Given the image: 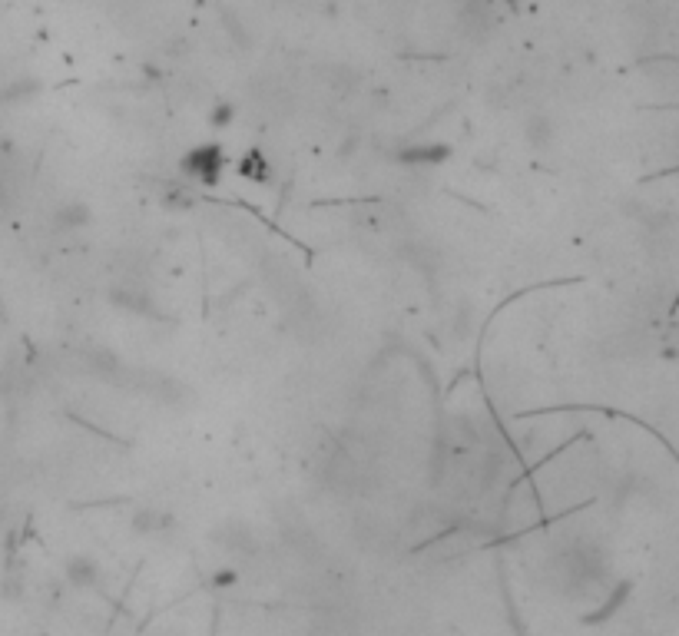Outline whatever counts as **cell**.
<instances>
[{
  "instance_id": "6da1fadb",
  "label": "cell",
  "mask_w": 679,
  "mask_h": 636,
  "mask_svg": "<svg viewBox=\"0 0 679 636\" xmlns=\"http://www.w3.org/2000/svg\"><path fill=\"white\" fill-rule=\"evenodd\" d=\"M226 166H229V159H226V150H222L219 143H199L183 159H179L183 176L196 186H219Z\"/></svg>"
},
{
  "instance_id": "7a4b0ae2",
  "label": "cell",
  "mask_w": 679,
  "mask_h": 636,
  "mask_svg": "<svg viewBox=\"0 0 679 636\" xmlns=\"http://www.w3.org/2000/svg\"><path fill=\"white\" fill-rule=\"evenodd\" d=\"M87 226H93V206L83 199H67L53 209V229L57 232H80Z\"/></svg>"
},
{
  "instance_id": "3957f363",
  "label": "cell",
  "mask_w": 679,
  "mask_h": 636,
  "mask_svg": "<svg viewBox=\"0 0 679 636\" xmlns=\"http://www.w3.org/2000/svg\"><path fill=\"white\" fill-rule=\"evenodd\" d=\"M110 302L116 305V309H123V312H130V315H153V295L140 289V285H130V282H123V285H113V292H110Z\"/></svg>"
},
{
  "instance_id": "277c9868",
  "label": "cell",
  "mask_w": 679,
  "mask_h": 636,
  "mask_svg": "<svg viewBox=\"0 0 679 636\" xmlns=\"http://www.w3.org/2000/svg\"><path fill=\"white\" fill-rule=\"evenodd\" d=\"M448 156H451V146H444V143H418V146H408V150H401L398 153V163H408V166H438Z\"/></svg>"
},
{
  "instance_id": "5b68a950",
  "label": "cell",
  "mask_w": 679,
  "mask_h": 636,
  "mask_svg": "<svg viewBox=\"0 0 679 636\" xmlns=\"http://www.w3.org/2000/svg\"><path fill=\"white\" fill-rule=\"evenodd\" d=\"M554 136H557V126L547 113H534L524 120V140L534 146V150H547V146L554 143Z\"/></svg>"
},
{
  "instance_id": "8992f818",
  "label": "cell",
  "mask_w": 679,
  "mask_h": 636,
  "mask_svg": "<svg viewBox=\"0 0 679 636\" xmlns=\"http://www.w3.org/2000/svg\"><path fill=\"white\" fill-rule=\"evenodd\" d=\"M67 577H70V583H77V587H97V583L103 580V570L93 557L77 554V557L67 560Z\"/></svg>"
},
{
  "instance_id": "52a82bcc",
  "label": "cell",
  "mask_w": 679,
  "mask_h": 636,
  "mask_svg": "<svg viewBox=\"0 0 679 636\" xmlns=\"http://www.w3.org/2000/svg\"><path fill=\"white\" fill-rule=\"evenodd\" d=\"M133 534H159V530H166V527H173V517H169L166 511H159V507H140V511L133 514Z\"/></svg>"
},
{
  "instance_id": "ba28073f",
  "label": "cell",
  "mask_w": 679,
  "mask_h": 636,
  "mask_svg": "<svg viewBox=\"0 0 679 636\" xmlns=\"http://www.w3.org/2000/svg\"><path fill=\"white\" fill-rule=\"evenodd\" d=\"M265 169H269V166H265V156L259 150H249L246 159L239 163V173L246 179H256V183H262V179H265Z\"/></svg>"
},
{
  "instance_id": "9c48e42d",
  "label": "cell",
  "mask_w": 679,
  "mask_h": 636,
  "mask_svg": "<svg viewBox=\"0 0 679 636\" xmlns=\"http://www.w3.org/2000/svg\"><path fill=\"white\" fill-rule=\"evenodd\" d=\"M163 206L166 209H193V196L186 193V186H169Z\"/></svg>"
},
{
  "instance_id": "30bf717a",
  "label": "cell",
  "mask_w": 679,
  "mask_h": 636,
  "mask_svg": "<svg viewBox=\"0 0 679 636\" xmlns=\"http://www.w3.org/2000/svg\"><path fill=\"white\" fill-rule=\"evenodd\" d=\"M232 116H236V110H232V103H216L209 113V126L212 130H226V126L232 123Z\"/></svg>"
},
{
  "instance_id": "8fae6325",
  "label": "cell",
  "mask_w": 679,
  "mask_h": 636,
  "mask_svg": "<svg viewBox=\"0 0 679 636\" xmlns=\"http://www.w3.org/2000/svg\"><path fill=\"white\" fill-rule=\"evenodd\" d=\"M236 583V570H222V574H216V587H232Z\"/></svg>"
}]
</instances>
